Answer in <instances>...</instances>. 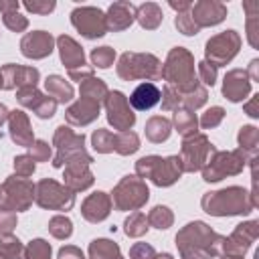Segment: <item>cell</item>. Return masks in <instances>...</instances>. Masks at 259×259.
Returning <instances> with one entry per match:
<instances>
[{
  "label": "cell",
  "instance_id": "obj_1",
  "mask_svg": "<svg viewBox=\"0 0 259 259\" xmlns=\"http://www.w3.org/2000/svg\"><path fill=\"white\" fill-rule=\"evenodd\" d=\"M138 172H148V176L158 184V186H168L180 176V160L178 158H168L160 160L156 156L142 158L138 162Z\"/></svg>",
  "mask_w": 259,
  "mask_h": 259
},
{
  "label": "cell",
  "instance_id": "obj_2",
  "mask_svg": "<svg viewBox=\"0 0 259 259\" xmlns=\"http://www.w3.org/2000/svg\"><path fill=\"white\" fill-rule=\"evenodd\" d=\"M71 20L75 24V28L87 36V38H97L103 36L107 30L105 24V16L99 8H91V6H83V8H75L71 12Z\"/></svg>",
  "mask_w": 259,
  "mask_h": 259
},
{
  "label": "cell",
  "instance_id": "obj_3",
  "mask_svg": "<svg viewBox=\"0 0 259 259\" xmlns=\"http://www.w3.org/2000/svg\"><path fill=\"white\" fill-rule=\"evenodd\" d=\"M237 49H239L237 32L235 30H227V32H223V34H219V36H214V38H210L206 42V57L212 63H217L214 67H219L223 63L231 61L235 57Z\"/></svg>",
  "mask_w": 259,
  "mask_h": 259
},
{
  "label": "cell",
  "instance_id": "obj_4",
  "mask_svg": "<svg viewBox=\"0 0 259 259\" xmlns=\"http://www.w3.org/2000/svg\"><path fill=\"white\" fill-rule=\"evenodd\" d=\"M20 49L24 53V57H32V59H42L47 55H51L53 51V36L45 30H36L30 32L22 38Z\"/></svg>",
  "mask_w": 259,
  "mask_h": 259
},
{
  "label": "cell",
  "instance_id": "obj_5",
  "mask_svg": "<svg viewBox=\"0 0 259 259\" xmlns=\"http://www.w3.org/2000/svg\"><path fill=\"white\" fill-rule=\"evenodd\" d=\"M107 117H109V121L117 130H127L136 121L134 113H130V109L125 107V99H123V95L119 91H113L109 95V101H107Z\"/></svg>",
  "mask_w": 259,
  "mask_h": 259
},
{
  "label": "cell",
  "instance_id": "obj_6",
  "mask_svg": "<svg viewBox=\"0 0 259 259\" xmlns=\"http://www.w3.org/2000/svg\"><path fill=\"white\" fill-rule=\"evenodd\" d=\"M160 97H162L160 89L154 83L146 81V83H140L134 89V93L130 95V105L134 109H138V111H148L160 101Z\"/></svg>",
  "mask_w": 259,
  "mask_h": 259
},
{
  "label": "cell",
  "instance_id": "obj_7",
  "mask_svg": "<svg viewBox=\"0 0 259 259\" xmlns=\"http://www.w3.org/2000/svg\"><path fill=\"white\" fill-rule=\"evenodd\" d=\"M227 10L223 4H217V2H198L192 6V14L190 18L192 20H198V28L200 26H206V24H217L225 18Z\"/></svg>",
  "mask_w": 259,
  "mask_h": 259
},
{
  "label": "cell",
  "instance_id": "obj_8",
  "mask_svg": "<svg viewBox=\"0 0 259 259\" xmlns=\"http://www.w3.org/2000/svg\"><path fill=\"white\" fill-rule=\"evenodd\" d=\"M132 20H134V6L127 2H115L109 6V16L105 18V24L107 28L123 30L132 24Z\"/></svg>",
  "mask_w": 259,
  "mask_h": 259
},
{
  "label": "cell",
  "instance_id": "obj_9",
  "mask_svg": "<svg viewBox=\"0 0 259 259\" xmlns=\"http://www.w3.org/2000/svg\"><path fill=\"white\" fill-rule=\"evenodd\" d=\"M59 49H61V61L69 71H75V67H81L85 63L81 47L71 36H59Z\"/></svg>",
  "mask_w": 259,
  "mask_h": 259
},
{
  "label": "cell",
  "instance_id": "obj_10",
  "mask_svg": "<svg viewBox=\"0 0 259 259\" xmlns=\"http://www.w3.org/2000/svg\"><path fill=\"white\" fill-rule=\"evenodd\" d=\"M109 214V200L105 196V192H95L93 196H89L83 204V217L91 223L103 221Z\"/></svg>",
  "mask_w": 259,
  "mask_h": 259
},
{
  "label": "cell",
  "instance_id": "obj_11",
  "mask_svg": "<svg viewBox=\"0 0 259 259\" xmlns=\"http://www.w3.org/2000/svg\"><path fill=\"white\" fill-rule=\"evenodd\" d=\"M38 188L51 192V198L38 202L40 206H55V208H57V202H55V200H59L61 210H63V208H71V204H73V194H71V192H65V188H61V186L55 184L53 180H42V182L38 184Z\"/></svg>",
  "mask_w": 259,
  "mask_h": 259
},
{
  "label": "cell",
  "instance_id": "obj_12",
  "mask_svg": "<svg viewBox=\"0 0 259 259\" xmlns=\"http://www.w3.org/2000/svg\"><path fill=\"white\" fill-rule=\"evenodd\" d=\"M10 127H12V140L16 144H22L26 148L32 146V136L28 132V121L22 115V111H14V115L10 119Z\"/></svg>",
  "mask_w": 259,
  "mask_h": 259
},
{
  "label": "cell",
  "instance_id": "obj_13",
  "mask_svg": "<svg viewBox=\"0 0 259 259\" xmlns=\"http://www.w3.org/2000/svg\"><path fill=\"white\" fill-rule=\"evenodd\" d=\"M138 20H140V24L144 28H156L160 24V20H162V12H160L158 4H152V2L142 4L138 8Z\"/></svg>",
  "mask_w": 259,
  "mask_h": 259
},
{
  "label": "cell",
  "instance_id": "obj_14",
  "mask_svg": "<svg viewBox=\"0 0 259 259\" xmlns=\"http://www.w3.org/2000/svg\"><path fill=\"white\" fill-rule=\"evenodd\" d=\"M89 253L93 259H113V257H119V249L115 243L107 241V239H97L91 243L89 247Z\"/></svg>",
  "mask_w": 259,
  "mask_h": 259
},
{
  "label": "cell",
  "instance_id": "obj_15",
  "mask_svg": "<svg viewBox=\"0 0 259 259\" xmlns=\"http://www.w3.org/2000/svg\"><path fill=\"white\" fill-rule=\"evenodd\" d=\"M47 91H51L59 101H69L71 99V95H73V89H71V85H67L61 77H57V75H53V77H47Z\"/></svg>",
  "mask_w": 259,
  "mask_h": 259
},
{
  "label": "cell",
  "instance_id": "obj_16",
  "mask_svg": "<svg viewBox=\"0 0 259 259\" xmlns=\"http://www.w3.org/2000/svg\"><path fill=\"white\" fill-rule=\"evenodd\" d=\"M146 136L152 140V142H162L170 136V123L164 119V117H154L150 119L148 127H146Z\"/></svg>",
  "mask_w": 259,
  "mask_h": 259
},
{
  "label": "cell",
  "instance_id": "obj_17",
  "mask_svg": "<svg viewBox=\"0 0 259 259\" xmlns=\"http://www.w3.org/2000/svg\"><path fill=\"white\" fill-rule=\"evenodd\" d=\"M174 121H176V127H178V132L182 136H188V134H192L196 130V117L192 113H188V111H176Z\"/></svg>",
  "mask_w": 259,
  "mask_h": 259
},
{
  "label": "cell",
  "instance_id": "obj_18",
  "mask_svg": "<svg viewBox=\"0 0 259 259\" xmlns=\"http://www.w3.org/2000/svg\"><path fill=\"white\" fill-rule=\"evenodd\" d=\"M113 57H115V53H113V49H109V47H99V49H95V51L91 53V61H93L95 67H99V69H107V67L113 63Z\"/></svg>",
  "mask_w": 259,
  "mask_h": 259
},
{
  "label": "cell",
  "instance_id": "obj_19",
  "mask_svg": "<svg viewBox=\"0 0 259 259\" xmlns=\"http://www.w3.org/2000/svg\"><path fill=\"white\" fill-rule=\"evenodd\" d=\"M0 253L4 255V259H22V247L18 239H6L0 241Z\"/></svg>",
  "mask_w": 259,
  "mask_h": 259
},
{
  "label": "cell",
  "instance_id": "obj_20",
  "mask_svg": "<svg viewBox=\"0 0 259 259\" xmlns=\"http://www.w3.org/2000/svg\"><path fill=\"white\" fill-rule=\"evenodd\" d=\"M73 225H71V221L69 219H65V217H55L53 221H51V233L55 235V237H59V239H63V237H69L71 235V229Z\"/></svg>",
  "mask_w": 259,
  "mask_h": 259
},
{
  "label": "cell",
  "instance_id": "obj_21",
  "mask_svg": "<svg viewBox=\"0 0 259 259\" xmlns=\"http://www.w3.org/2000/svg\"><path fill=\"white\" fill-rule=\"evenodd\" d=\"M150 221L158 227V229H168V225L172 223V214L168 212L166 206H156L150 214Z\"/></svg>",
  "mask_w": 259,
  "mask_h": 259
},
{
  "label": "cell",
  "instance_id": "obj_22",
  "mask_svg": "<svg viewBox=\"0 0 259 259\" xmlns=\"http://www.w3.org/2000/svg\"><path fill=\"white\" fill-rule=\"evenodd\" d=\"M51 257V247L42 241V239H36L30 243L28 247V259H49Z\"/></svg>",
  "mask_w": 259,
  "mask_h": 259
},
{
  "label": "cell",
  "instance_id": "obj_23",
  "mask_svg": "<svg viewBox=\"0 0 259 259\" xmlns=\"http://www.w3.org/2000/svg\"><path fill=\"white\" fill-rule=\"evenodd\" d=\"M115 144H123V148L119 150L121 154H132V152H136L140 146H138V138H136V134H121L117 140H115Z\"/></svg>",
  "mask_w": 259,
  "mask_h": 259
},
{
  "label": "cell",
  "instance_id": "obj_24",
  "mask_svg": "<svg viewBox=\"0 0 259 259\" xmlns=\"http://www.w3.org/2000/svg\"><path fill=\"white\" fill-rule=\"evenodd\" d=\"M176 28H180L184 34H196L198 32V26L190 18V14H178L176 16Z\"/></svg>",
  "mask_w": 259,
  "mask_h": 259
},
{
  "label": "cell",
  "instance_id": "obj_25",
  "mask_svg": "<svg viewBox=\"0 0 259 259\" xmlns=\"http://www.w3.org/2000/svg\"><path fill=\"white\" fill-rule=\"evenodd\" d=\"M32 162H34V160H32L30 156H18V158L14 160V168H16L18 174L28 176V174L34 172V164H32Z\"/></svg>",
  "mask_w": 259,
  "mask_h": 259
},
{
  "label": "cell",
  "instance_id": "obj_26",
  "mask_svg": "<svg viewBox=\"0 0 259 259\" xmlns=\"http://www.w3.org/2000/svg\"><path fill=\"white\" fill-rule=\"evenodd\" d=\"M138 225H146V219H144L140 212L125 221V233H127V235H142L146 229H142V227H138Z\"/></svg>",
  "mask_w": 259,
  "mask_h": 259
},
{
  "label": "cell",
  "instance_id": "obj_27",
  "mask_svg": "<svg viewBox=\"0 0 259 259\" xmlns=\"http://www.w3.org/2000/svg\"><path fill=\"white\" fill-rule=\"evenodd\" d=\"M130 257L132 259H154V249L146 243H138V245L132 247Z\"/></svg>",
  "mask_w": 259,
  "mask_h": 259
},
{
  "label": "cell",
  "instance_id": "obj_28",
  "mask_svg": "<svg viewBox=\"0 0 259 259\" xmlns=\"http://www.w3.org/2000/svg\"><path fill=\"white\" fill-rule=\"evenodd\" d=\"M4 24L8 26V28H12V30H22V28H26V18H22L20 14H16V12H10V14H4Z\"/></svg>",
  "mask_w": 259,
  "mask_h": 259
},
{
  "label": "cell",
  "instance_id": "obj_29",
  "mask_svg": "<svg viewBox=\"0 0 259 259\" xmlns=\"http://www.w3.org/2000/svg\"><path fill=\"white\" fill-rule=\"evenodd\" d=\"M221 117H223V109L221 107H212V109H208L204 113L200 123H202V127H212V125H217L221 121Z\"/></svg>",
  "mask_w": 259,
  "mask_h": 259
},
{
  "label": "cell",
  "instance_id": "obj_30",
  "mask_svg": "<svg viewBox=\"0 0 259 259\" xmlns=\"http://www.w3.org/2000/svg\"><path fill=\"white\" fill-rule=\"evenodd\" d=\"M24 6L30 10V12H38V14H49L53 8H55V2L51 0V2H45V4H40V2H24Z\"/></svg>",
  "mask_w": 259,
  "mask_h": 259
},
{
  "label": "cell",
  "instance_id": "obj_31",
  "mask_svg": "<svg viewBox=\"0 0 259 259\" xmlns=\"http://www.w3.org/2000/svg\"><path fill=\"white\" fill-rule=\"evenodd\" d=\"M200 75H202V79H204V83L206 85H214V79H217V71H214V67H208V63L206 61H202L200 63Z\"/></svg>",
  "mask_w": 259,
  "mask_h": 259
},
{
  "label": "cell",
  "instance_id": "obj_32",
  "mask_svg": "<svg viewBox=\"0 0 259 259\" xmlns=\"http://www.w3.org/2000/svg\"><path fill=\"white\" fill-rule=\"evenodd\" d=\"M49 154H51V150H49V146L45 144V142H36L34 146H32V160H47L49 158Z\"/></svg>",
  "mask_w": 259,
  "mask_h": 259
},
{
  "label": "cell",
  "instance_id": "obj_33",
  "mask_svg": "<svg viewBox=\"0 0 259 259\" xmlns=\"http://www.w3.org/2000/svg\"><path fill=\"white\" fill-rule=\"evenodd\" d=\"M14 227V217L0 212V233H10Z\"/></svg>",
  "mask_w": 259,
  "mask_h": 259
},
{
  "label": "cell",
  "instance_id": "obj_34",
  "mask_svg": "<svg viewBox=\"0 0 259 259\" xmlns=\"http://www.w3.org/2000/svg\"><path fill=\"white\" fill-rule=\"evenodd\" d=\"M0 10H2L4 14H10L12 10L16 12V10H18V2H14V0H12V2H6V0H0Z\"/></svg>",
  "mask_w": 259,
  "mask_h": 259
},
{
  "label": "cell",
  "instance_id": "obj_35",
  "mask_svg": "<svg viewBox=\"0 0 259 259\" xmlns=\"http://www.w3.org/2000/svg\"><path fill=\"white\" fill-rule=\"evenodd\" d=\"M170 6H172V8H176V10H188V8H192V4H190V2H182V4L170 2Z\"/></svg>",
  "mask_w": 259,
  "mask_h": 259
}]
</instances>
